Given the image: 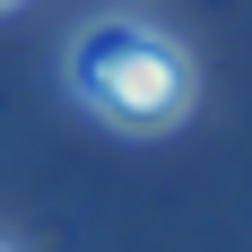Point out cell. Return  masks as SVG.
<instances>
[{
  "label": "cell",
  "instance_id": "cell-1",
  "mask_svg": "<svg viewBox=\"0 0 252 252\" xmlns=\"http://www.w3.org/2000/svg\"><path fill=\"white\" fill-rule=\"evenodd\" d=\"M70 87L78 104H96L113 130H165L191 113V61H183L174 35L130 18H104L70 44Z\"/></svg>",
  "mask_w": 252,
  "mask_h": 252
},
{
  "label": "cell",
  "instance_id": "cell-2",
  "mask_svg": "<svg viewBox=\"0 0 252 252\" xmlns=\"http://www.w3.org/2000/svg\"><path fill=\"white\" fill-rule=\"evenodd\" d=\"M0 9H9V0H0Z\"/></svg>",
  "mask_w": 252,
  "mask_h": 252
}]
</instances>
